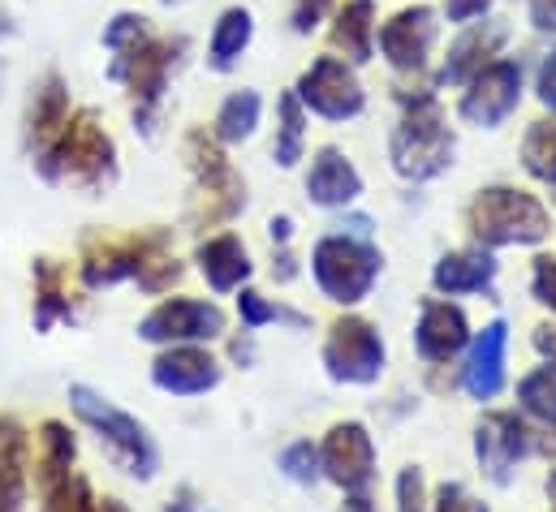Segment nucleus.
<instances>
[{
	"instance_id": "1",
	"label": "nucleus",
	"mask_w": 556,
	"mask_h": 512,
	"mask_svg": "<svg viewBox=\"0 0 556 512\" xmlns=\"http://www.w3.org/2000/svg\"><path fill=\"white\" fill-rule=\"evenodd\" d=\"M466 220H470V233L479 246H531V242H544L553 229L544 203L522 190H509V185L479 190Z\"/></svg>"
},
{
	"instance_id": "2",
	"label": "nucleus",
	"mask_w": 556,
	"mask_h": 512,
	"mask_svg": "<svg viewBox=\"0 0 556 512\" xmlns=\"http://www.w3.org/2000/svg\"><path fill=\"white\" fill-rule=\"evenodd\" d=\"M453 164V133L431 95H418L393 129V168L410 181H431Z\"/></svg>"
},
{
	"instance_id": "3",
	"label": "nucleus",
	"mask_w": 556,
	"mask_h": 512,
	"mask_svg": "<svg viewBox=\"0 0 556 512\" xmlns=\"http://www.w3.org/2000/svg\"><path fill=\"white\" fill-rule=\"evenodd\" d=\"M376 276H380V251L367 246L363 238H324L315 246V280L341 306L363 302Z\"/></svg>"
},
{
	"instance_id": "4",
	"label": "nucleus",
	"mask_w": 556,
	"mask_h": 512,
	"mask_svg": "<svg viewBox=\"0 0 556 512\" xmlns=\"http://www.w3.org/2000/svg\"><path fill=\"white\" fill-rule=\"evenodd\" d=\"M324 362L341 384H371L384 371V341L367 319H337L324 345Z\"/></svg>"
},
{
	"instance_id": "5",
	"label": "nucleus",
	"mask_w": 556,
	"mask_h": 512,
	"mask_svg": "<svg viewBox=\"0 0 556 512\" xmlns=\"http://www.w3.org/2000/svg\"><path fill=\"white\" fill-rule=\"evenodd\" d=\"M298 100H302L311 113L328 117V121L358 117L363 104H367V100H363V87H358V78H354V69H350L345 61H337V56H319V61L302 74Z\"/></svg>"
},
{
	"instance_id": "6",
	"label": "nucleus",
	"mask_w": 556,
	"mask_h": 512,
	"mask_svg": "<svg viewBox=\"0 0 556 512\" xmlns=\"http://www.w3.org/2000/svg\"><path fill=\"white\" fill-rule=\"evenodd\" d=\"M70 396H74L78 418H87L96 431H104V435H109V444H113V448L126 457V465H130L135 474H142V478H147V474L155 470V448H151L147 431H142L130 413L113 409V405H109L104 396H96L91 387H74Z\"/></svg>"
},
{
	"instance_id": "7",
	"label": "nucleus",
	"mask_w": 556,
	"mask_h": 512,
	"mask_svg": "<svg viewBox=\"0 0 556 512\" xmlns=\"http://www.w3.org/2000/svg\"><path fill=\"white\" fill-rule=\"evenodd\" d=\"M522 100V65L518 61H492L470 78V91L462 95V117L470 126H501Z\"/></svg>"
},
{
	"instance_id": "8",
	"label": "nucleus",
	"mask_w": 556,
	"mask_h": 512,
	"mask_svg": "<svg viewBox=\"0 0 556 512\" xmlns=\"http://www.w3.org/2000/svg\"><path fill=\"white\" fill-rule=\"evenodd\" d=\"M324 470H328V478L337 483V487H345V491H358V487H367L371 483V474H376V444H371V435H367V426H358V422H337L332 431H328V439H324Z\"/></svg>"
},
{
	"instance_id": "9",
	"label": "nucleus",
	"mask_w": 556,
	"mask_h": 512,
	"mask_svg": "<svg viewBox=\"0 0 556 512\" xmlns=\"http://www.w3.org/2000/svg\"><path fill=\"white\" fill-rule=\"evenodd\" d=\"M435 43V13L427 4H415V9H402L397 17H389L380 26V52L393 69L402 74H418L427 65V52Z\"/></svg>"
},
{
	"instance_id": "10",
	"label": "nucleus",
	"mask_w": 556,
	"mask_h": 512,
	"mask_svg": "<svg viewBox=\"0 0 556 512\" xmlns=\"http://www.w3.org/2000/svg\"><path fill=\"white\" fill-rule=\"evenodd\" d=\"M220 332H225L220 306H212V302H186V297L160 306L142 323V336L147 341H212Z\"/></svg>"
},
{
	"instance_id": "11",
	"label": "nucleus",
	"mask_w": 556,
	"mask_h": 512,
	"mask_svg": "<svg viewBox=\"0 0 556 512\" xmlns=\"http://www.w3.org/2000/svg\"><path fill=\"white\" fill-rule=\"evenodd\" d=\"M475 452H479L483 470H488L496 483H509V470L531 452L527 426H522L514 413H492V418H483V426H479V435H475Z\"/></svg>"
},
{
	"instance_id": "12",
	"label": "nucleus",
	"mask_w": 556,
	"mask_h": 512,
	"mask_svg": "<svg viewBox=\"0 0 556 512\" xmlns=\"http://www.w3.org/2000/svg\"><path fill=\"white\" fill-rule=\"evenodd\" d=\"M415 341H418V354H422L427 362H448V358L462 354L466 341H470L466 315H462L457 306H448V302H427V306H422V319H418Z\"/></svg>"
},
{
	"instance_id": "13",
	"label": "nucleus",
	"mask_w": 556,
	"mask_h": 512,
	"mask_svg": "<svg viewBox=\"0 0 556 512\" xmlns=\"http://www.w3.org/2000/svg\"><path fill=\"white\" fill-rule=\"evenodd\" d=\"M505 43V26L501 22H483V26H470L457 35V43L448 48V61L440 69V82L457 87V82H470L483 65H492V56L501 52Z\"/></svg>"
},
{
	"instance_id": "14",
	"label": "nucleus",
	"mask_w": 556,
	"mask_h": 512,
	"mask_svg": "<svg viewBox=\"0 0 556 512\" xmlns=\"http://www.w3.org/2000/svg\"><path fill=\"white\" fill-rule=\"evenodd\" d=\"M306 194L319 203V207H345L363 194V177L358 168L337 151V146H324L311 164V177H306Z\"/></svg>"
},
{
	"instance_id": "15",
	"label": "nucleus",
	"mask_w": 556,
	"mask_h": 512,
	"mask_svg": "<svg viewBox=\"0 0 556 512\" xmlns=\"http://www.w3.org/2000/svg\"><path fill=\"white\" fill-rule=\"evenodd\" d=\"M505 345H509V328L496 319L483 328V336L475 341L470 367H466V392L475 400H492L505 387Z\"/></svg>"
},
{
	"instance_id": "16",
	"label": "nucleus",
	"mask_w": 556,
	"mask_h": 512,
	"mask_svg": "<svg viewBox=\"0 0 556 512\" xmlns=\"http://www.w3.org/2000/svg\"><path fill=\"white\" fill-rule=\"evenodd\" d=\"M155 384L177 396H194L220 384V367L203 349H173L155 362Z\"/></svg>"
},
{
	"instance_id": "17",
	"label": "nucleus",
	"mask_w": 556,
	"mask_h": 512,
	"mask_svg": "<svg viewBox=\"0 0 556 512\" xmlns=\"http://www.w3.org/2000/svg\"><path fill=\"white\" fill-rule=\"evenodd\" d=\"M496 276V263L488 251H462V255H444L431 271V284L440 293H483Z\"/></svg>"
},
{
	"instance_id": "18",
	"label": "nucleus",
	"mask_w": 556,
	"mask_h": 512,
	"mask_svg": "<svg viewBox=\"0 0 556 512\" xmlns=\"http://www.w3.org/2000/svg\"><path fill=\"white\" fill-rule=\"evenodd\" d=\"M199 267L216 293H229L251 276V258L238 238H212L207 246H199Z\"/></svg>"
},
{
	"instance_id": "19",
	"label": "nucleus",
	"mask_w": 556,
	"mask_h": 512,
	"mask_svg": "<svg viewBox=\"0 0 556 512\" xmlns=\"http://www.w3.org/2000/svg\"><path fill=\"white\" fill-rule=\"evenodd\" d=\"M251 35H255V17L247 9H225L220 22H216V30H212V43H207V65L220 69V74L233 69L238 56L247 52Z\"/></svg>"
},
{
	"instance_id": "20",
	"label": "nucleus",
	"mask_w": 556,
	"mask_h": 512,
	"mask_svg": "<svg viewBox=\"0 0 556 512\" xmlns=\"http://www.w3.org/2000/svg\"><path fill=\"white\" fill-rule=\"evenodd\" d=\"M371 17H376L371 0H350V4L337 13L332 39H337V48H345V56L358 61V65L371 61Z\"/></svg>"
},
{
	"instance_id": "21",
	"label": "nucleus",
	"mask_w": 556,
	"mask_h": 512,
	"mask_svg": "<svg viewBox=\"0 0 556 512\" xmlns=\"http://www.w3.org/2000/svg\"><path fill=\"white\" fill-rule=\"evenodd\" d=\"M260 95L255 91H238V95H229L225 104H220V113H216V138L220 142H242V138H251L255 126H260Z\"/></svg>"
},
{
	"instance_id": "22",
	"label": "nucleus",
	"mask_w": 556,
	"mask_h": 512,
	"mask_svg": "<svg viewBox=\"0 0 556 512\" xmlns=\"http://www.w3.org/2000/svg\"><path fill=\"white\" fill-rule=\"evenodd\" d=\"M522 159L540 181L556 185V121H535L531 126L527 142H522Z\"/></svg>"
},
{
	"instance_id": "23",
	"label": "nucleus",
	"mask_w": 556,
	"mask_h": 512,
	"mask_svg": "<svg viewBox=\"0 0 556 512\" xmlns=\"http://www.w3.org/2000/svg\"><path fill=\"white\" fill-rule=\"evenodd\" d=\"M518 400H522L527 413H535V418L556 426V362L540 367L535 375H527L522 387H518Z\"/></svg>"
},
{
	"instance_id": "24",
	"label": "nucleus",
	"mask_w": 556,
	"mask_h": 512,
	"mask_svg": "<svg viewBox=\"0 0 556 512\" xmlns=\"http://www.w3.org/2000/svg\"><path fill=\"white\" fill-rule=\"evenodd\" d=\"M280 168H293L302 159V100L298 95H285L280 100V138L273 146Z\"/></svg>"
},
{
	"instance_id": "25",
	"label": "nucleus",
	"mask_w": 556,
	"mask_h": 512,
	"mask_svg": "<svg viewBox=\"0 0 556 512\" xmlns=\"http://www.w3.org/2000/svg\"><path fill=\"white\" fill-rule=\"evenodd\" d=\"M147 39V17L142 13H117L109 26H104V48L109 52H130Z\"/></svg>"
},
{
	"instance_id": "26",
	"label": "nucleus",
	"mask_w": 556,
	"mask_h": 512,
	"mask_svg": "<svg viewBox=\"0 0 556 512\" xmlns=\"http://www.w3.org/2000/svg\"><path fill=\"white\" fill-rule=\"evenodd\" d=\"M280 470H285L293 483H315V478H319V452H315L306 439H298V444L285 448Z\"/></svg>"
},
{
	"instance_id": "27",
	"label": "nucleus",
	"mask_w": 556,
	"mask_h": 512,
	"mask_svg": "<svg viewBox=\"0 0 556 512\" xmlns=\"http://www.w3.org/2000/svg\"><path fill=\"white\" fill-rule=\"evenodd\" d=\"M238 306H242V319H247L251 328H260V323H268V319H293V323H302L298 315H285V310H277V306H268L260 293H242Z\"/></svg>"
},
{
	"instance_id": "28",
	"label": "nucleus",
	"mask_w": 556,
	"mask_h": 512,
	"mask_svg": "<svg viewBox=\"0 0 556 512\" xmlns=\"http://www.w3.org/2000/svg\"><path fill=\"white\" fill-rule=\"evenodd\" d=\"M435 512H488L462 483H444L435 496Z\"/></svg>"
},
{
	"instance_id": "29",
	"label": "nucleus",
	"mask_w": 556,
	"mask_h": 512,
	"mask_svg": "<svg viewBox=\"0 0 556 512\" xmlns=\"http://www.w3.org/2000/svg\"><path fill=\"white\" fill-rule=\"evenodd\" d=\"M328 4H332V0H293V13H289V22H293V30H298V35H306V30H315V26L324 22V13H328Z\"/></svg>"
},
{
	"instance_id": "30",
	"label": "nucleus",
	"mask_w": 556,
	"mask_h": 512,
	"mask_svg": "<svg viewBox=\"0 0 556 512\" xmlns=\"http://www.w3.org/2000/svg\"><path fill=\"white\" fill-rule=\"evenodd\" d=\"M397 512H422V478H418V470H406L397 478Z\"/></svg>"
},
{
	"instance_id": "31",
	"label": "nucleus",
	"mask_w": 556,
	"mask_h": 512,
	"mask_svg": "<svg viewBox=\"0 0 556 512\" xmlns=\"http://www.w3.org/2000/svg\"><path fill=\"white\" fill-rule=\"evenodd\" d=\"M535 297L544 302V306H553L556 310V258H540L535 263Z\"/></svg>"
},
{
	"instance_id": "32",
	"label": "nucleus",
	"mask_w": 556,
	"mask_h": 512,
	"mask_svg": "<svg viewBox=\"0 0 556 512\" xmlns=\"http://www.w3.org/2000/svg\"><path fill=\"white\" fill-rule=\"evenodd\" d=\"M488 4L492 0H444V13H448V22H475L488 13Z\"/></svg>"
},
{
	"instance_id": "33",
	"label": "nucleus",
	"mask_w": 556,
	"mask_h": 512,
	"mask_svg": "<svg viewBox=\"0 0 556 512\" xmlns=\"http://www.w3.org/2000/svg\"><path fill=\"white\" fill-rule=\"evenodd\" d=\"M540 100L556 113V48L544 56V65H540Z\"/></svg>"
},
{
	"instance_id": "34",
	"label": "nucleus",
	"mask_w": 556,
	"mask_h": 512,
	"mask_svg": "<svg viewBox=\"0 0 556 512\" xmlns=\"http://www.w3.org/2000/svg\"><path fill=\"white\" fill-rule=\"evenodd\" d=\"M531 22L535 30H556V0H531Z\"/></svg>"
},
{
	"instance_id": "35",
	"label": "nucleus",
	"mask_w": 556,
	"mask_h": 512,
	"mask_svg": "<svg viewBox=\"0 0 556 512\" xmlns=\"http://www.w3.org/2000/svg\"><path fill=\"white\" fill-rule=\"evenodd\" d=\"M535 345H540V354H548V358L556 362V328H553V323L535 332Z\"/></svg>"
},
{
	"instance_id": "36",
	"label": "nucleus",
	"mask_w": 556,
	"mask_h": 512,
	"mask_svg": "<svg viewBox=\"0 0 556 512\" xmlns=\"http://www.w3.org/2000/svg\"><path fill=\"white\" fill-rule=\"evenodd\" d=\"M341 512H376V509H371V500H367V496H354V500H345V504H341Z\"/></svg>"
},
{
	"instance_id": "37",
	"label": "nucleus",
	"mask_w": 556,
	"mask_h": 512,
	"mask_svg": "<svg viewBox=\"0 0 556 512\" xmlns=\"http://www.w3.org/2000/svg\"><path fill=\"white\" fill-rule=\"evenodd\" d=\"M273 238H277V242H285V238H289V220H285V216H280V220H273Z\"/></svg>"
},
{
	"instance_id": "38",
	"label": "nucleus",
	"mask_w": 556,
	"mask_h": 512,
	"mask_svg": "<svg viewBox=\"0 0 556 512\" xmlns=\"http://www.w3.org/2000/svg\"><path fill=\"white\" fill-rule=\"evenodd\" d=\"M164 4H173V0H164Z\"/></svg>"
}]
</instances>
